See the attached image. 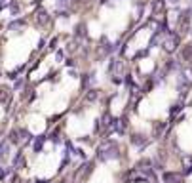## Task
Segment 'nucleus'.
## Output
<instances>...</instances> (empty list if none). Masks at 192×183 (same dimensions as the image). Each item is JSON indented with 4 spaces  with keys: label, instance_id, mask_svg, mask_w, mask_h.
<instances>
[{
    "label": "nucleus",
    "instance_id": "obj_3",
    "mask_svg": "<svg viewBox=\"0 0 192 183\" xmlns=\"http://www.w3.org/2000/svg\"><path fill=\"white\" fill-rule=\"evenodd\" d=\"M95 97H97V90H92V94H87V96H86V99H87V101H93Z\"/></svg>",
    "mask_w": 192,
    "mask_h": 183
},
{
    "label": "nucleus",
    "instance_id": "obj_2",
    "mask_svg": "<svg viewBox=\"0 0 192 183\" xmlns=\"http://www.w3.org/2000/svg\"><path fill=\"white\" fill-rule=\"evenodd\" d=\"M14 166H15V168H21V166H25V158H23V155H21V153H19L17 156H15Z\"/></svg>",
    "mask_w": 192,
    "mask_h": 183
},
{
    "label": "nucleus",
    "instance_id": "obj_1",
    "mask_svg": "<svg viewBox=\"0 0 192 183\" xmlns=\"http://www.w3.org/2000/svg\"><path fill=\"white\" fill-rule=\"evenodd\" d=\"M44 141H46V137H44V136H40V137H38V139H36V141H34V151H42V147H44Z\"/></svg>",
    "mask_w": 192,
    "mask_h": 183
}]
</instances>
